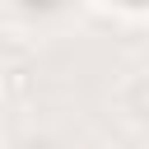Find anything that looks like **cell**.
I'll list each match as a JSON object with an SVG mask.
<instances>
[{"label":"cell","instance_id":"6da1fadb","mask_svg":"<svg viewBox=\"0 0 149 149\" xmlns=\"http://www.w3.org/2000/svg\"><path fill=\"white\" fill-rule=\"evenodd\" d=\"M121 5H149V0H121Z\"/></svg>","mask_w":149,"mask_h":149}]
</instances>
